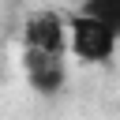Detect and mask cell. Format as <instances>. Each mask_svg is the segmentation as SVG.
Segmentation results:
<instances>
[{"instance_id": "1", "label": "cell", "mask_w": 120, "mask_h": 120, "mask_svg": "<svg viewBox=\"0 0 120 120\" xmlns=\"http://www.w3.org/2000/svg\"><path fill=\"white\" fill-rule=\"evenodd\" d=\"M68 19V52L82 64H109L120 45V26L101 22L86 11H71Z\"/></svg>"}, {"instance_id": "2", "label": "cell", "mask_w": 120, "mask_h": 120, "mask_svg": "<svg viewBox=\"0 0 120 120\" xmlns=\"http://www.w3.org/2000/svg\"><path fill=\"white\" fill-rule=\"evenodd\" d=\"M22 75L38 94H60L68 86V52H45L22 45Z\"/></svg>"}, {"instance_id": "3", "label": "cell", "mask_w": 120, "mask_h": 120, "mask_svg": "<svg viewBox=\"0 0 120 120\" xmlns=\"http://www.w3.org/2000/svg\"><path fill=\"white\" fill-rule=\"evenodd\" d=\"M22 45L45 52H68V19L52 8H38L22 19Z\"/></svg>"}, {"instance_id": "4", "label": "cell", "mask_w": 120, "mask_h": 120, "mask_svg": "<svg viewBox=\"0 0 120 120\" xmlns=\"http://www.w3.org/2000/svg\"><path fill=\"white\" fill-rule=\"evenodd\" d=\"M79 11H86V15L101 19V22H112V26H120V0H86Z\"/></svg>"}]
</instances>
